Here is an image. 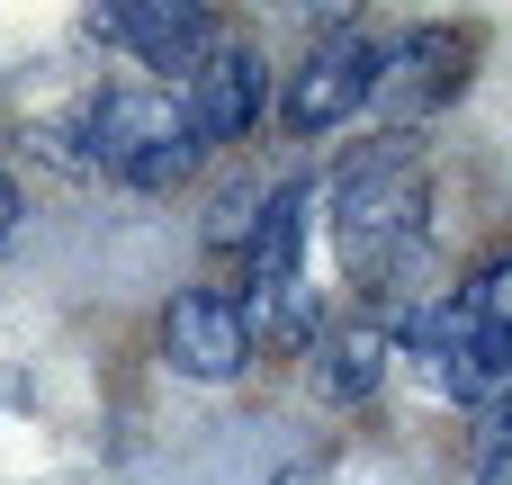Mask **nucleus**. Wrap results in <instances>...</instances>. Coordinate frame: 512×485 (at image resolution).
<instances>
[{"mask_svg": "<svg viewBox=\"0 0 512 485\" xmlns=\"http://www.w3.org/2000/svg\"><path fill=\"white\" fill-rule=\"evenodd\" d=\"M423 234H432V198H423V180L405 162L369 153V162L342 171V189H333V243H342V261H351L360 288L405 279L423 261Z\"/></svg>", "mask_w": 512, "mask_h": 485, "instance_id": "1", "label": "nucleus"}, {"mask_svg": "<svg viewBox=\"0 0 512 485\" xmlns=\"http://www.w3.org/2000/svg\"><path fill=\"white\" fill-rule=\"evenodd\" d=\"M81 153H90L99 171L135 180V189H180V180L198 171L207 144L189 135L180 99H153V90H99V99L81 108Z\"/></svg>", "mask_w": 512, "mask_h": 485, "instance_id": "2", "label": "nucleus"}, {"mask_svg": "<svg viewBox=\"0 0 512 485\" xmlns=\"http://www.w3.org/2000/svg\"><path fill=\"white\" fill-rule=\"evenodd\" d=\"M162 351H171V369L180 378H234L243 360H252V333H243V306L234 297H216V288H180L171 306H162Z\"/></svg>", "mask_w": 512, "mask_h": 485, "instance_id": "3", "label": "nucleus"}, {"mask_svg": "<svg viewBox=\"0 0 512 485\" xmlns=\"http://www.w3.org/2000/svg\"><path fill=\"white\" fill-rule=\"evenodd\" d=\"M369 81H378V36H324L306 54V72L288 81V126H342L369 108Z\"/></svg>", "mask_w": 512, "mask_h": 485, "instance_id": "4", "label": "nucleus"}, {"mask_svg": "<svg viewBox=\"0 0 512 485\" xmlns=\"http://www.w3.org/2000/svg\"><path fill=\"white\" fill-rule=\"evenodd\" d=\"M99 27H108L117 45H135L153 72H198V63L216 54V18H207L198 0H108Z\"/></svg>", "mask_w": 512, "mask_h": 485, "instance_id": "5", "label": "nucleus"}, {"mask_svg": "<svg viewBox=\"0 0 512 485\" xmlns=\"http://www.w3.org/2000/svg\"><path fill=\"white\" fill-rule=\"evenodd\" d=\"M405 351L423 360V378H432L450 405H495V369H486V342H477V324H468V306H459V297L423 306V315H414V333H405Z\"/></svg>", "mask_w": 512, "mask_h": 485, "instance_id": "6", "label": "nucleus"}, {"mask_svg": "<svg viewBox=\"0 0 512 485\" xmlns=\"http://www.w3.org/2000/svg\"><path fill=\"white\" fill-rule=\"evenodd\" d=\"M261 54L252 45H216L198 72H189V99H180V117H189V135L198 144H234L252 117H261Z\"/></svg>", "mask_w": 512, "mask_h": 485, "instance_id": "7", "label": "nucleus"}, {"mask_svg": "<svg viewBox=\"0 0 512 485\" xmlns=\"http://www.w3.org/2000/svg\"><path fill=\"white\" fill-rule=\"evenodd\" d=\"M459 72H468V45H459V36H405V45H378L369 108L414 117V108H432L441 90H459Z\"/></svg>", "mask_w": 512, "mask_h": 485, "instance_id": "8", "label": "nucleus"}, {"mask_svg": "<svg viewBox=\"0 0 512 485\" xmlns=\"http://www.w3.org/2000/svg\"><path fill=\"white\" fill-rule=\"evenodd\" d=\"M459 306H468V324H477V342H486L495 405H504V396H512V252H504V261H486V270L459 288Z\"/></svg>", "mask_w": 512, "mask_h": 485, "instance_id": "9", "label": "nucleus"}, {"mask_svg": "<svg viewBox=\"0 0 512 485\" xmlns=\"http://www.w3.org/2000/svg\"><path fill=\"white\" fill-rule=\"evenodd\" d=\"M378 360H387V324H351V333H333V351H324V387H333L342 405H360V396L378 387Z\"/></svg>", "mask_w": 512, "mask_h": 485, "instance_id": "10", "label": "nucleus"}, {"mask_svg": "<svg viewBox=\"0 0 512 485\" xmlns=\"http://www.w3.org/2000/svg\"><path fill=\"white\" fill-rule=\"evenodd\" d=\"M477 485H512V432L495 441V459H486V477H477Z\"/></svg>", "mask_w": 512, "mask_h": 485, "instance_id": "11", "label": "nucleus"}, {"mask_svg": "<svg viewBox=\"0 0 512 485\" xmlns=\"http://www.w3.org/2000/svg\"><path fill=\"white\" fill-rule=\"evenodd\" d=\"M9 225H18V189H9V171H0V243H9Z\"/></svg>", "mask_w": 512, "mask_h": 485, "instance_id": "12", "label": "nucleus"}]
</instances>
